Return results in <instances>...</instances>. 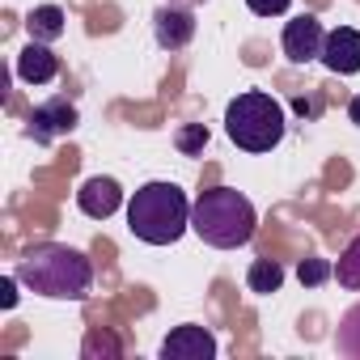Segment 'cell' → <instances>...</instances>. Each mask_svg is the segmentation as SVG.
<instances>
[{
  "label": "cell",
  "instance_id": "cell-2",
  "mask_svg": "<svg viewBox=\"0 0 360 360\" xmlns=\"http://www.w3.org/2000/svg\"><path fill=\"white\" fill-rule=\"evenodd\" d=\"M127 229L144 246H174L191 229V200L174 183H144L127 204Z\"/></svg>",
  "mask_w": 360,
  "mask_h": 360
},
{
  "label": "cell",
  "instance_id": "cell-11",
  "mask_svg": "<svg viewBox=\"0 0 360 360\" xmlns=\"http://www.w3.org/2000/svg\"><path fill=\"white\" fill-rule=\"evenodd\" d=\"M60 77V56L51 51V43H26L22 47V56H18V81H26V85H47V81H56Z\"/></svg>",
  "mask_w": 360,
  "mask_h": 360
},
{
  "label": "cell",
  "instance_id": "cell-20",
  "mask_svg": "<svg viewBox=\"0 0 360 360\" xmlns=\"http://www.w3.org/2000/svg\"><path fill=\"white\" fill-rule=\"evenodd\" d=\"M18 284H22V280H18V271L0 280V305H5V309H13V305H18Z\"/></svg>",
  "mask_w": 360,
  "mask_h": 360
},
{
  "label": "cell",
  "instance_id": "cell-1",
  "mask_svg": "<svg viewBox=\"0 0 360 360\" xmlns=\"http://www.w3.org/2000/svg\"><path fill=\"white\" fill-rule=\"evenodd\" d=\"M18 280L47 297V301H85L89 288H94V263L85 250L77 246H64V242H43V246H30L22 259H18Z\"/></svg>",
  "mask_w": 360,
  "mask_h": 360
},
{
  "label": "cell",
  "instance_id": "cell-16",
  "mask_svg": "<svg viewBox=\"0 0 360 360\" xmlns=\"http://www.w3.org/2000/svg\"><path fill=\"white\" fill-rule=\"evenodd\" d=\"M174 148L183 153V157H200L208 148V127L204 123H183L174 131Z\"/></svg>",
  "mask_w": 360,
  "mask_h": 360
},
{
  "label": "cell",
  "instance_id": "cell-14",
  "mask_svg": "<svg viewBox=\"0 0 360 360\" xmlns=\"http://www.w3.org/2000/svg\"><path fill=\"white\" fill-rule=\"evenodd\" d=\"M335 347H339L347 360H360V305H352V309L339 318V330H335Z\"/></svg>",
  "mask_w": 360,
  "mask_h": 360
},
{
  "label": "cell",
  "instance_id": "cell-17",
  "mask_svg": "<svg viewBox=\"0 0 360 360\" xmlns=\"http://www.w3.org/2000/svg\"><path fill=\"white\" fill-rule=\"evenodd\" d=\"M81 356H85V360H98V356L115 360V356H123V343H119L115 335H106V330H94V335L81 343Z\"/></svg>",
  "mask_w": 360,
  "mask_h": 360
},
{
  "label": "cell",
  "instance_id": "cell-4",
  "mask_svg": "<svg viewBox=\"0 0 360 360\" xmlns=\"http://www.w3.org/2000/svg\"><path fill=\"white\" fill-rule=\"evenodd\" d=\"M288 131V110L267 89H246L225 106V136L242 153H271Z\"/></svg>",
  "mask_w": 360,
  "mask_h": 360
},
{
  "label": "cell",
  "instance_id": "cell-21",
  "mask_svg": "<svg viewBox=\"0 0 360 360\" xmlns=\"http://www.w3.org/2000/svg\"><path fill=\"white\" fill-rule=\"evenodd\" d=\"M347 119H352V123H356V127H360V94H356V98H352V102H347Z\"/></svg>",
  "mask_w": 360,
  "mask_h": 360
},
{
  "label": "cell",
  "instance_id": "cell-6",
  "mask_svg": "<svg viewBox=\"0 0 360 360\" xmlns=\"http://www.w3.org/2000/svg\"><path fill=\"white\" fill-rule=\"evenodd\" d=\"M153 39H157L161 51H183V47H191V39H195V13L187 5L165 0V5L153 13Z\"/></svg>",
  "mask_w": 360,
  "mask_h": 360
},
{
  "label": "cell",
  "instance_id": "cell-15",
  "mask_svg": "<svg viewBox=\"0 0 360 360\" xmlns=\"http://www.w3.org/2000/svg\"><path fill=\"white\" fill-rule=\"evenodd\" d=\"M335 280H339V288H360V233L347 242V250L339 255V263H335Z\"/></svg>",
  "mask_w": 360,
  "mask_h": 360
},
{
  "label": "cell",
  "instance_id": "cell-9",
  "mask_svg": "<svg viewBox=\"0 0 360 360\" xmlns=\"http://www.w3.org/2000/svg\"><path fill=\"white\" fill-rule=\"evenodd\" d=\"M322 64H326L335 77L360 72V30H352V26L330 30L326 43H322Z\"/></svg>",
  "mask_w": 360,
  "mask_h": 360
},
{
  "label": "cell",
  "instance_id": "cell-12",
  "mask_svg": "<svg viewBox=\"0 0 360 360\" xmlns=\"http://www.w3.org/2000/svg\"><path fill=\"white\" fill-rule=\"evenodd\" d=\"M64 9L60 5H39V9H30L26 13V30H30V39L34 43H56V39H64Z\"/></svg>",
  "mask_w": 360,
  "mask_h": 360
},
{
  "label": "cell",
  "instance_id": "cell-10",
  "mask_svg": "<svg viewBox=\"0 0 360 360\" xmlns=\"http://www.w3.org/2000/svg\"><path fill=\"white\" fill-rule=\"evenodd\" d=\"M119 204H123V187L115 183V178H89V183L77 191V208L85 212V217H94V221H106V217H115L119 212Z\"/></svg>",
  "mask_w": 360,
  "mask_h": 360
},
{
  "label": "cell",
  "instance_id": "cell-3",
  "mask_svg": "<svg viewBox=\"0 0 360 360\" xmlns=\"http://www.w3.org/2000/svg\"><path fill=\"white\" fill-rule=\"evenodd\" d=\"M191 229L208 246H217V250H238V246H246L255 238L259 212H255V204L242 191H233V187H208L191 204Z\"/></svg>",
  "mask_w": 360,
  "mask_h": 360
},
{
  "label": "cell",
  "instance_id": "cell-5",
  "mask_svg": "<svg viewBox=\"0 0 360 360\" xmlns=\"http://www.w3.org/2000/svg\"><path fill=\"white\" fill-rule=\"evenodd\" d=\"M77 123H81V115H77V106H72L68 98H47V102H39V106L30 110L26 136H30L34 144H56V140L72 136Z\"/></svg>",
  "mask_w": 360,
  "mask_h": 360
},
{
  "label": "cell",
  "instance_id": "cell-19",
  "mask_svg": "<svg viewBox=\"0 0 360 360\" xmlns=\"http://www.w3.org/2000/svg\"><path fill=\"white\" fill-rule=\"evenodd\" d=\"M288 5L292 0H246V9L255 18H280V13H288Z\"/></svg>",
  "mask_w": 360,
  "mask_h": 360
},
{
  "label": "cell",
  "instance_id": "cell-22",
  "mask_svg": "<svg viewBox=\"0 0 360 360\" xmlns=\"http://www.w3.org/2000/svg\"><path fill=\"white\" fill-rule=\"evenodd\" d=\"M174 5H187V9H195V5H204V0H174Z\"/></svg>",
  "mask_w": 360,
  "mask_h": 360
},
{
  "label": "cell",
  "instance_id": "cell-18",
  "mask_svg": "<svg viewBox=\"0 0 360 360\" xmlns=\"http://www.w3.org/2000/svg\"><path fill=\"white\" fill-rule=\"evenodd\" d=\"M297 280H301L305 288H318V284L335 280V267H330L326 259H301V267H297Z\"/></svg>",
  "mask_w": 360,
  "mask_h": 360
},
{
  "label": "cell",
  "instance_id": "cell-7",
  "mask_svg": "<svg viewBox=\"0 0 360 360\" xmlns=\"http://www.w3.org/2000/svg\"><path fill=\"white\" fill-rule=\"evenodd\" d=\"M217 356V335L200 322L174 326L161 343V360H212Z\"/></svg>",
  "mask_w": 360,
  "mask_h": 360
},
{
  "label": "cell",
  "instance_id": "cell-8",
  "mask_svg": "<svg viewBox=\"0 0 360 360\" xmlns=\"http://www.w3.org/2000/svg\"><path fill=\"white\" fill-rule=\"evenodd\" d=\"M322 43H326V30H322V22H318L314 13L292 18V22L284 26V34H280V47H284V56H288L292 64L322 60Z\"/></svg>",
  "mask_w": 360,
  "mask_h": 360
},
{
  "label": "cell",
  "instance_id": "cell-13",
  "mask_svg": "<svg viewBox=\"0 0 360 360\" xmlns=\"http://www.w3.org/2000/svg\"><path fill=\"white\" fill-rule=\"evenodd\" d=\"M280 284H284V267L276 259H255L250 263V271H246V288L250 292L271 297V292H280Z\"/></svg>",
  "mask_w": 360,
  "mask_h": 360
}]
</instances>
